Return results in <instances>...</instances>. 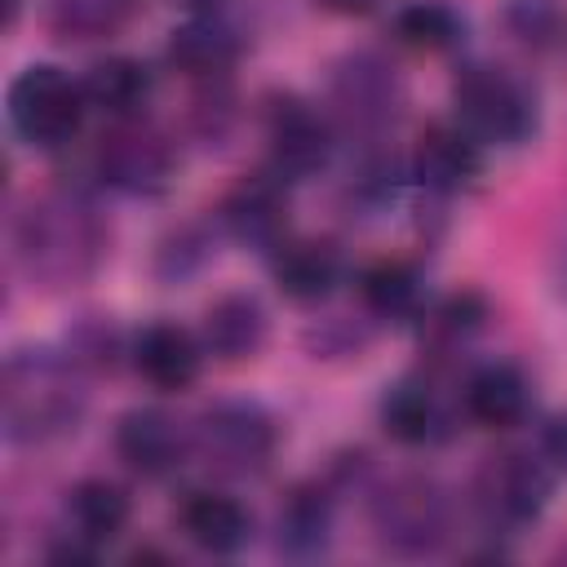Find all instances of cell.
Returning <instances> with one entry per match:
<instances>
[{"label": "cell", "instance_id": "obj_37", "mask_svg": "<svg viewBox=\"0 0 567 567\" xmlns=\"http://www.w3.org/2000/svg\"><path fill=\"white\" fill-rule=\"evenodd\" d=\"M182 4H186V13H221L226 0H182Z\"/></svg>", "mask_w": 567, "mask_h": 567}, {"label": "cell", "instance_id": "obj_15", "mask_svg": "<svg viewBox=\"0 0 567 567\" xmlns=\"http://www.w3.org/2000/svg\"><path fill=\"white\" fill-rule=\"evenodd\" d=\"M337 501H341V492L328 483V474L292 483L275 509V523H270L275 554L292 558V563L323 558L337 540Z\"/></svg>", "mask_w": 567, "mask_h": 567}, {"label": "cell", "instance_id": "obj_23", "mask_svg": "<svg viewBox=\"0 0 567 567\" xmlns=\"http://www.w3.org/2000/svg\"><path fill=\"white\" fill-rule=\"evenodd\" d=\"M128 518H133V496L115 478L89 474V478L71 483L66 496H62V527L75 532L80 540H89L102 554L124 536Z\"/></svg>", "mask_w": 567, "mask_h": 567}, {"label": "cell", "instance_id": "obj_32", "mask_svg": "<svg viewBox=\"0 0 567 567\" xmlns=\"http://www.w3.org/2000/svg\"><path fill=\"white\" fill-rule=\"evenodd\" d=\"M368 341V332L350 319H319L315 328H306V350L315 359H337V354H359Z\"/></svg>", "mask_w": 567, "mask_h": 567}, {"label": "cell", "instance_id": "obj_20", "mask_svg": "<svg viewBox=\"0 0 567 567\" xmlns=\"http://www.w3.org/2000/svg\"><path fill=\"white\" fill-rule=\"evenodd\" d=\"M359 288V310L368 323H390V328H416V319L430 306V284L425 270L408 257H377L354 275Z\"/></svg>", "mask_w": 567, "mask_h": 567}, {"label": "cell", "instance_id": "obj_35", "mask_svg": "<svg viewBox=\"0 0 567 567\" xmlns=\"http://www.w3.org/2000/svg\"><path fill=\"white\" fill-rule=\"evenodd\" d=\"M315 4L332 18H368V13L381 9V0H315Z\"/></svg>", "mask_w": 567, "mask_h": 567}, {"label": "cell", "instance_id": "obj_9", "mask_svg": "<svg viewBox=\"0 0 567 567\" xmlns=\"http://www.w3.org/2000/svg\"><path fill=\"white\" fill-rule=\"evenodd\" d=\"M4 115L13 137L27 142L31 151H66L84 128L89 97L71 71L53 62H31L9 80Z\"/></svg>", "mask_w": 567, "mask_h": 567}, {"label": "cell", "instance_id": "obj_31", "mask_svg": "<svg viewBox=\"0 0 567 567\" xmlns=\"http://www.w3.org/2000/svg\"><path fill=\"white\" fill-rule=\"evenodd\" d=\"M505 27L532 53H563L567 49V9L558 0H509Z\"/></svg>", "mask_w": 567, "mask_h": 567}, {"label": "cell", "instance_id": "obj_33", "mask_svg": "<svg viewBox=\"0 0 567 567\" xmlns=\"http://www.w3.org/2000/svg\"><path fill=\"white\" fill-rule=\"evenodd\" d=\"M536 447L545 452V461H549L558 474H567V412H554V416L540 421Z\"/></svg>", "mask_w": 567, "mask_h": 567}, {"label": "cell", "instance_id": "obj_5", "mask_svg": "<svg viewBox=\"0 0 567 567\" xmlns=\"http://www.w3.org/2000/svg\"><path fill=\"white\" fill-rule=\"evenodd\" d=\"M452 120L487 151H514L540 128V93L523 71L474 58L452 75Z\"/></svg>", "mask_w": 567, "mask_h": 567}, {"label": "cell", "instance_id": "obj_21", "mask_svg": "<svg viewBox=\"0 0 567 567\" xmlns=\"http://www.w3.org/2000/svg\"><path fill=\"white\" fill-rule=\"evenodd\" d=\"M199 337H204V350H208L213 363H248V359H257L266 350L270 310H266V301L257 292H244V288L217 292L204 306Z\"/></svg>", "mask_w": 567, "mask_h": 567}, {"label": "cell", "instance_id": "obj_19", "mask_svg": "<svg viewBox=\"0 0 567 567\" xmlns=\"http://www.w3.org/2000/svg\"><path fill=\"white\" fill-rule=\"evenodd\" d=\"M177 532L208 558H235L252 545V509L221 487H190L173 509Z\"/></svg>", "mask_w": 567, "mask_h": 567}, {"label": "cell", "instance_id": "obj_4", "mask_svg": "<svg viewBox=\"0 0 567 567\" xmlns=\"http://www.w3.org/2000/svg\"><path fill=\"white\" fill-rule=\"evenodd\" d=\"M323 111L341 142H385L408 106V84L381 49H346L323 71Z\"/></svg>", "mask_w": 567, "mask_h": 567}, {"label": "cell", "instance_id": "obj_13", "mask_svg": "<svg viewBox=\"0 0 567 567\" xmlns=\"http://www.w3.org/2000/svg\"><path fill=\"white\" fill-rule=\"evenodd\" d=\"M111 447H115L120 465L128 474L146 478V483L177 478L186 470V461L195 456L190 425L177 421L159 403H137V408L120 412L115 416V430H111Z\"/></svg>", "mask_w": 567, "mask_h": 567}, {"label": "cell", "instance_id": "obj_8", "mask_svg": "<svg viewBox=\"0 0 567 567\" xmlns=\"http://www.w3.org/2000/svg\"><path fill=\"white\" fill-rule=\"evenodd\" d=\"M93 182L128 199H164L182 177V146L168 128L142 120H111L93 146Z\"/></svg>", "mask_w": 567, "mask_h": 567}, {"label": "cell", "instance_id": "obj_1", "mask_svg": "<svg viewBox=\"0 0 567 567\" xmlns=\"http://www.w3.org/2000/svg\"><path fill=\"white\" fill-rule=\"evenodd\" d=\"M97 182H58L31 195L9 221V261L35 292H75L111 257V221Z\"/></svg>", "mask_w": 567, "mask_h": 567}, {"label": "cell", "instance_id": "obj_11", "mask_svg": "<svg viewBox=\"0 0 567 567\" xmlns=\"http://www.w3.org/2000/svg\"><path fill=\"white\" fill-rule=\"evenodd\" d=\"M213 217L230 244L270 257L292 239V182L261 164L221 195Z\"/></svg>", "mask_w": 567, "mask_h": 567}, {"label": "cell", "instance_id": "obj_34", "mask_svg": "<svg viewBox=\"0 0 567 567\" xmlns=\"http://www.w3.org/2000/svg\"><path fill=\"white\" fill-rule=\"evenodd\" d=\"M545 275H549V284H554V292L567 301V208H563L558 221H554L549 252H545Z\"/></svg>", "mask_w": 567, "mask_h": 567}, {"label": "cell", "instance_id": "obj_26", "mask_svg": "<svg viewBox=\"0 0 567 567\" xmlns=\"http://www.w3.org/2000/svg\"><path fill=\"white\" fill-rule=\"evenodd\" d=\"M217 239L221 226L217 217H190V221H177L168 226L159 239H155V252H151V275L164 284V288H182L190 279H199L217 252Z\"/></svg>", "mask_w": 567, "mask_h": 567}, {"label": "cell", "instance_id": "obj_16", "mask_svg": "<svg viewBox=\"0 0 567 567\" xmlns=\"http://www.w3.org/2000/svg\"><path fill=\"white\" fill-rule=\"evenodd\" d=\"M456 408L483 430H518L536 408V390L514 359H483L461 377Z\"/></svg>", "mask_w": 567, "mask_h": 567}, {"label": "cell", "instance_id": "obj_14", "mask_svg": "<svg viewBox=\"0 0 567 567\" xmlns=\"http://www.w3.org/2000/svg\"><path fill=\"white\" fill-rule=\"evenodd\" d=\"M204 337L177 319H151L133 332L128 368L159 394H186L204 372Z\"/></svg>", "mask_w": 567, "mask_h": 567}, {"label": "cell", "instance_id": "obj_27", "mask_svg": "<svg viewBox=\"0 0 567 567\" xmlns=\"http://www.w3.org/2000/svg\"><path fill=\"white\" fill-rule=\"evenodd\" d=\"M465 31H470L465 13L443 4V0H408V4H399L390 13L394 44H403L412 53H430V58L456 53L465 44Z\"/></svg>", "mask_w": 567, "mask_h": 567}, {"label": "cell", "instance_id": "obj_6", "mask_svg": "<svg viewBox=\"0 0 567 567\" xmlns=\"http://www.w3.org/2000/svg\"><path fill=\"white\" fill-rule=\"evenodd\" d=\"M190 439H195V461L213 478L252 483L275 465L284 425L261 399L230 394V399H213L208 408H199V416L190 421Z\"/></svg>", "mask_w": 567, "mask_h": 567}, {"label": "cell", "instance_id": "obj_25", "mask_svg": "<svg viewBox=\"0 0 567 567\" xmlns=\"http://www.w3.org/2000/svg\"><path fill=\"white\" fill-rule=\"evenodd\" d=\"M487 319H492L487 292H478V288H456V292H447V297H430L425 315L416 319V337H421V346H425L434 359H443V354L465 350V346L487 328Z\"/></svg>", "mask_w": 567, "mask_h": 567}, {"label": "cell", "instance_id": "obj_24", "mask_svg": "<svg viewBox=\"0 0 567 567\" xmlns=\"http://www.w3.org/2000/svg\"><path fill=\"white\" fill-rule=\"evenodd\" d=\"M80 84H84L89 111L106 115V124L111 120H142L146 106H151V97H155V71L142 58H133V53H106V58H97L80 75Z\"/></svg>", "mask_w": 567, "mask_h": 567}, {"label": "cell", "instance_id": "obj_30", "mask_svg": "<svg viewBox=\"0 0 567 567\" xmlns=\"http://www.w3.org/2000/svg\"><path fill=\"white\" fill-rule=\"evenodd\" d=\"M239 124V93L230 75L221 80H195L186 102V137L199 146H226V137Z\"/></svg>", "mask_w": 567, "mask_h": 567}, {"label": "cell", "instance_id": "obj_36", "mask_svg": "<svg viewBox=\"0 0 567 567\" xmlns=\"http://www.w3.org/2000/svg\"><path fill=\"white\" fill-rule=\"evenodd\" d=\"M22 9H27V0H0V31H4V35L22 22Z\"/></svg>", "mask_w": 567, "mask_h": 567}, {"label": "cell", "instance_id": "obj_12", "mask_svg": "<svg viewBox=\"0 0 567 567\" xmlns=\"http://www.w3.org/2000/svg\"><path fill=\"white\" fill-rule=\"evenodd\" d=\"M487 173V146L456 120H430L408 151V182L430 199H456Z\"/></svg>", "mask_w": 567, "mask_h": 567}, {"label": "cell", "instance_id": "obj_29", "mask_svg": "<svg viewBox=\"0 0 567 567\" xmlns=\"http://www.w3.org/2000/svg\"><path fill=\"white\" fill-rule=\"evenodd\" d=\"M62 346L71 350V359H75L89 377H111V372H120V368L128 363L133 337H124V328H120L111 315H80V319L66 328Z\"/></svg>", "mask_w": 567, "mask_h": 567}, {"label": "cell", "instance_id": "obj_2", "mask_svg": "<svg viewBox=\"0 0 567 567\" xmlns=\"http://www.w3.org/2000/svg\"><path fill=\"white\" fill-rule=\"evenodd\" d=\"M93 377L62 341L18 346L0 363V439L9 447H49L71 439L89 416Z\"/></svg>", "mask_w": 567, "mask_h": 567}, {"label": "cell", "instance_id": "obj_18", "mask_svg": "<svg viewBox=\"0 0 567 567\" xmlns=\"http://www.w3.org/2000/svg\"><path fill=\"white\" fill-rule=\"evenodd\" d=\"M244 49H248V40L226 13H186L164 40V62L195 84V80L230 75L239 66Z\"/></svg>", "mask_w": 567, "mask_h": 567}, {"label": "cell", "instance_id": "obj_10", "mask_svg": "<svg viewBox=\"0 0 567 567\" xmlns=\"http://www.w3.org/2000/svg\"><path fill=\"white\" fill-rule=\"evenodd\" d=\"M257 124L266 142V168L292 186L319 177L341 146V133L328 120L323 102H310L292 89H270L257 102Z\"/></svg>", "mask_w": 567, "mask_h": 567}, {"label": "cell", "instance_id": "obj_3", "mask_svg": "<svg viewBox=\"0 0 567 567\" xmlns=\"http://www.w3.org/2000/svg\"><path fill=\"white\" fill-rule=\"evenodd\" d=\"M368 532L390 558H430L456 532V501L439 474L394 470L363 487Z\"/></svg>", "mask_w": 567, "mask_h": 567}, {"label": "cell", "instance_id": "obj_22", "mask_svg": "<svg viewBox=\"0 0 567 567\" xmlns=\"http://www.w3.org/2000/svg\"><path fill=\"white\" fill-rule=\"evenodd\" d=\"M266 261H270L275 288L292 306H323L346 284V252L332 239H301V235H292Z\"/></svg>", "mask_w": 567, "mask_h": 567}, {"label": "cell", "instance_id": "obj_17", "mask_svg": "<svg viewBox=\"0 0 567 567\" xmlns=\"http://www.w3.org/2000/svg\"><path fill=\"white\" fill-rule=\"evenodd\" d=\"M377 425L399 447H434V443L452 439V408L425 372H408L381 390Z\"/></svg>", "mask_w": 567, "mask_h": 567}, {"label": "cell", "instance_id": "obj_28", "mask_svg": "<svg viewBox=\"0 0 567 567\" xmlns=\"http://www.w3.org/2000/svg\"><path fill=\"white\" fill-rule=\"evenodd\" d=\"M40 18L58 44H93L128 22V0H44Z\"/></svg>", "mask_w": 567, "mask_h": 567}, {"label": "cell", "instance_id": "obj_7", "mask_svg": "<svg viewBox=\"0 0 567 567\" xmlns=\"http://www.w3.org/2000/svg\"><path fill=\"white\" fill-rule=\"evenodd\" d=\"M558 478L563 474L545 461V452L536 443L501 447V452L483 456V465L474 470L470 509L487 536H514V532L540 523V514L554 501Z\"/></svg>", "mask_w": 567, "mask_h": 567}]
</instances>
